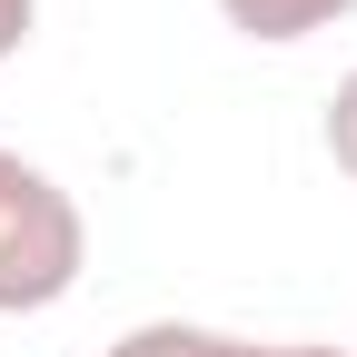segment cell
<instances>
[{
  "label": "cell",
  "instance_id": "1",
  "mask_svg": "<svg viewBox=\"0 0 357 357\" xmlns=\"http://www.w3.org/2000/svg\"><path fill=\"white\" fill-rule=\"evenodd\" d=\"M89 268V229H79V199L60 189L40 159L0 149V318H40L60 307Z\"/></svg>",
  "mask_w": 357,
  "mask_h": 357
},
{
  "label": "cell",
  "instance_id": "2",
  "mask_svg": "<svg viewBox=\"0 0 357 357\" xmlns=\"http://www.w3.org/2000/svg\"><path fill=\"white\" fill-rule=\"evenodd\" d=\"M218 10H229V30H238V40H268V50H288V40H307V30L347 20L357 0H218Z\"/></svg>",
  "mask_w": 357,
  "mask_h": 357
},
{
  "label": "cell",
  "instance_id": "3",
  "mask_svg": "<svg viewBox=\"0 0 357 357\" xmlns=\"http://www.w3.org/2000/svg\"><path fill=\"white\" fill-rule=\"evenodd\" d=\"M208 347V328H189V318H149V328H129L109 357H199Z\"/></svg>",
  "mask_w": 357,
  "mask_h": 357
},
{
  "label": "cell",
  "instance_id": "4",
  "mask_svg": "<svg viewBox=\"0 0 357 357\" xmlns=\"http://www.w3.org/2000/svg\"><path fill=\"white\" fill-rule=\"evenodd\" d=\"M328 159L357 178V70L337 79V100H328Z\"/></svg>",
  "mask_w": 357,
  "mask_h": 357
},
{
  "label": "cell",
  "instance_id": "5",
  "mask_svg": "<svg viewBox=\"0 0 357 357\" xmlns=\"http://www.w3.org/2000/svg\"><path fill=\"white\" fill-rule=\"evenodd\" d=\"M30 20H40V0H0V60L30 40Z\"/></svg>",
  "mask_w": 357,
  "mask_h": 357
},
{
  "label": "cell",
  "instance_id": "6",
  "mask_svg": "<svg viewBox=\"0 0 357 357\" xmlns=\"http://www.w3.org/2000/svg\"><path fill=\"white\" fill-rule=\"evenodd\" d=\"M288 357H347V347H288Z\"/></svg>",
  "mask_w": 357,
  "mask_h": 357
}]
</instances>
